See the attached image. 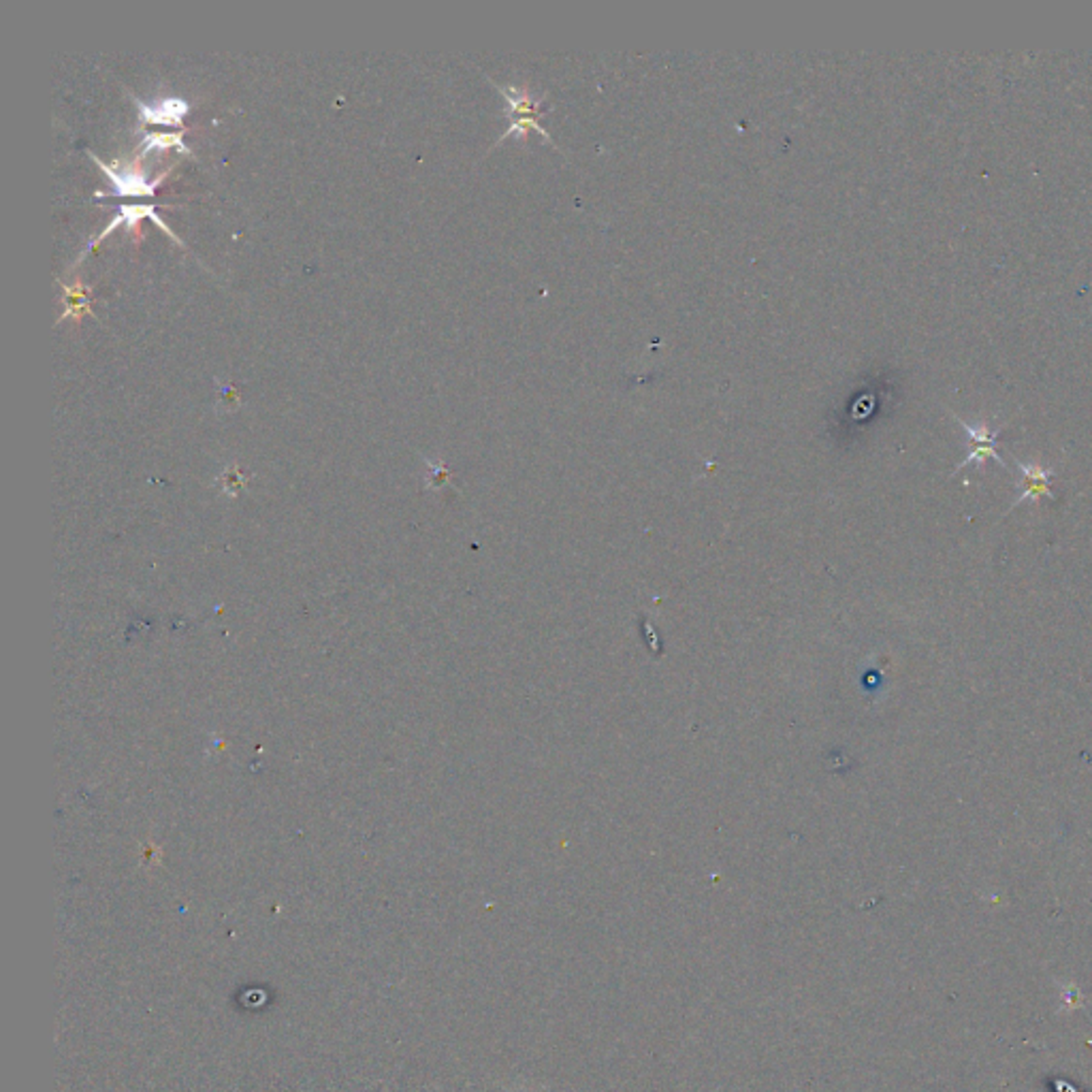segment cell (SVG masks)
<instances>
[{"instance_id":"cell-1","label":"cell","mask_w":1092,"mask_h":1092,"mask_svg":"<svg viewBox=\"0 0 1092 1092\" xmlns=\"http://www.w3.org/2000/svg\"><path fill=\"white\" fill-rule=\"evenodd\" d=\"M495 88L502 92V97L508 102V116H510V129L506 131L500 141L512 137V134H517V137L525 139V134L529 131H536L540 133L542 137L549 141V144L557 146L555 141L549 133H546L542 126H540V117L549 112V109H542V99L534 97L532 92L527 88H519V86H502V84H495Z\"/></svg>"},{"instance_id":"cell-2","label":"cell","mask_w":1092,"mask_h":1092,"mask_svg":"<svg viewBox=\"0 0 1092 1092\" xmlns=\"http://www.w3.org/2000/svg\"><path fill=\"white\" fill-rule=\"evenodd\" d=\"M88 154L114 184L112 193H102V190H97V193H94L97 199H101V196H154L158 184H161V181L167 178V173H169V171H163L154 181H148L144 176V171H141V161H144L141 156H137L131 163H120V161L102 163L97 154L90 152V149H88Z\"/></svg>"},{"instance_id":"cell-3","label":"cell","mask_w":1092,"mask_h":1092,"mask_svg":"<svg viewBox=\"0 0 1092 1092\" xmlns=\"http://www.w3.org/2000/svg\"><path fill=\"white\" fill-rule=\"evenodd\" d=\"M144 218L154 220V223L158 226H161L163 231L167 233L173 242L179 243V245H184V243H181L179 237L171 231V226L164 225L163 218L158 216V213H156V205H148V203H139L137 205V203H131V205H120V210H117L116 218L112 220V223H109L105 228H102V231L97 237H92L90 243H86V248L82 252V257H79V260H82L86 257V252H90L94 248V245L101 243L109 233L114 231L116 226H120V225H124L126 228H129V233L134 237V243H139L141 240H144V231H141V220H144Z\"/></svg>"},{"instance_id":"cell-4","label":"cell","mask_w":1092,"mask_h":1092,"mask_svg":"<svg viewBox=\"0 0 1092 1092\" xmlns=\"http://www.w3.org/2000/svg\"><path fill=\"white\" fill-rule=\"evenodd\" d=\"M956 421H959L962 425V429L967 431V438H969V445H967L969 446V453H967V457H964L962 463L956 465V472L962 470V468H967V465H971V463L973 465H981L984 461H988V459H992V461L1001 463L1003 468H1005V465H1007L1001 459L999 450H996V438H999V433H1001L999 427H996V429H992V427L988 425V423H984V421H979V423H967V421H962L960 416H956Z\"/></svg>"},{"instance_id":"cell-5","label":"cell","mask_w":1092,"mask_h":1092,"mask_svg":"<svg viewBox=\"0 0 1092 1092\" xmlns=\"http://www.w3.org/2000/svg\"><path fill=\"white\" fill-rule=\"evenodd\" d=\"M134 107L141 116V124H173L179 126L184 122L186 114L190 112V105L179 97L158 99L154 102H146L137 97H133Z\"/></svg>"},{"instance_id":"cell-6","label":"cell","mask_w":1092,"mask_h":1092,"mask_svg":"<svg viewBox=\"0 0 1092 1092\" xmlns=\"http://www.w3.org/2000/svg\"><path fill=\"white\" fill-rule=\"evenodd\" d=\"M1018 468L1020 474H1022V480H1020V495L1014 506H1020L1022 502L1028 500H1041V497H1052V489H1050V480L1054 476V472L1048 470V468H1041V465L1037 463H1020L1018 461Z\"/></svg>"},{"instance_id":"cell-7","label":"cell","mask_w":1092,"mask_h":1092,"mask_svg":"<svg viewBox=\"0 0 1092 1092\" xmlns=\"http://www.w3.org/2000/svg\"><path fill=\"white\" fill-rule=\"evenodd\" d=\"M60 289H62V307H65V312L58 319V322L62 320H75L79 322L84 319V316L92 314V289L86 287L82 282V278H75L73 282H60Z\"/></svg>"},{"instance_id":"cell-8","label":"cell","mask_w":1092,"mask_h":1092,"mask_svg":"<svg viewBox=\"0 0 1092 1092\" xmlns=\"http://www.w3.org/2000/svg\"><path fill=\"white\" fill-rule=\"evenodd\" d=\"M169 148H178L181 154H190V148L184 144V131L181 133H148L144 137V148H141V158H146L152 149H164Z\"/></svg>"},{"instance_id":"cell-9","label":"cell","mask_w":1092,"mask_h":1092,"mask_svg":"<svg viewBox=\"0 0 1092 1092\" xmlns=\"http://www.w3.org/2000/svg\"><path fill=\"white\" fill-rule=\"evenodd\" d=\"M220 401H223V408H225V410L237 408V406H240V403H242L240 391H237L233 384L223 382V386H220Z\"/></svg>"}]
</instances>
